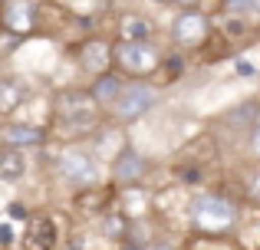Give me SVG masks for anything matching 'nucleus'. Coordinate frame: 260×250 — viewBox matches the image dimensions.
<instances>
[{"instance_id":"22","label":"nucleus","mask_w":260,"mask_h":250,"mask_svg":"<svg viewBox=\"0 0 260 250\" xmlns=\"http://www.w3.org/2000/svg\"><path fill=\"white\" fill-rule=\"evenodd\" d=\"M10 244H13V227H10V224H4V247L10 250Z\"/></svg>"},{"instance_id":"14","label":"nucleus","mask_w":260,"mask_h":250,"mask_svg":"<svg viewBox=\"0 0 260 250\" xmlns=\"http://www.w3.org/2000/svg\"><path fill=\"white\" fill-rule=\"evenodd\" d=\"M20 178H26V155L20 148H4V155H0V181L17 185Z\"/></svg>"},{"instance_id":"7","label":"nucleus","mask_w":260,"mask_h":250,"mask_svg":"<svg viewBox=\"0 0 260 250\" xmlns=\"http://www.w3.org/2000/svg\"><path fill=\"white\" fill-rule=\"evenodd\" d=\"M148 168H152V161H148L145 155L132 145V141H125L122 152L112 155L109 178H112V185H119V188H139L142 181L148 178Z\"/></svg>"},{"instance_id":"20","label":"nucleus","mask_w":260,"mask_h":250,"mask_svg":"<svg viewBox=\"0 0 260 250\" xmlns=\"http://www.w3.org/2000/svg\"><path fill=\"white\" fill-rule=\"evenodd\" d=\"M237 69H241V76H254V66L247 59H237Z\"/></svg>"},{"instance_id":"16","label":"nucleus","mask_w":260,"mask_h":250,"mask_svg":"<svg viewBox=\"0 0 260 250\" xmlns=\"http://www.w3.org/2000/svg\"><path fill=\"white\" fill-rule=\"evenodd\" d=\"M224 122L234 125V128H254L260 122V105L257 102H241V105H231L228 112H224Z\"/></svg>"},{"instance_id":"4","label":"nucleus","mask_w":260,"mask_h":250,"mask_svg":"<svg viewBox=\"0 0 260 250\" xmlns=\"http://www.w3.org/2000/svg\"><path fill=\"white\" fill-rule=\"evenodd\" d=\"M99 174H102L99 171V158H95L86 145H79V141L66 145L63 152L56 155V178L63 181V185L76 188V191H86V188L102 185Z\"/></svg>"},{"instance_id":"17","label":"nucleus","mask_w":260,"mask_h":250,"mask_svg":"<svg viewBox=\"0 0 260 250\" xmlns=\"http://www.w3.org/2000/svg\"><path fill=\"white\" fill-rule=\"evenodd\" d=\"M221 10L231 17H254L260 13V0H221Z\"/></svg>"},{"instance_id":"13","label":"nucleus","mask_w":260,"mask_h":250,"mask_svg":"<svg viewBox=\"0 0 260 250\" xmlns=\"http://www.w3.org/2000/svg\"><path fill=\"white\" fill-rule=\"evenodd\" d=\"M26 96H30V86L13 73H4V79H0V116L13 119V112L26 102Z\"/></svg>"},{"instance_id":"5","label":"nucleus","mask_w":260,"mask_h":250,"mask_svg":"<svg viewBox=\"0 0 260 250\" xmlns=\"http://www.w3.org/2000/svg\"><path fill=\"white\" fill-rule=\"evenodd\" d=\"M158 99H161V89L152 79H128L122 99L109 109V116L122 125H132V122H139V119H145L148 112L158 105Z\"/></svg>"},{"instance_id":"15","label":"nucleus","mask_w":260,"mask_h":250,"mask_svg":"<svg viewBox=\"0 0 260 250\" xmlns=\"http://www.w3.org/2000/svg\"><path fill=\"white\" fill-rule=\"evenodd\" d=\"M152 37H155V26L142 13H125L119 20V40H152Z\"/></svg>"},{"instance_id":"24","label":"nucleus","mask_w":260,"mask_h":250,"mask_svg":"<svg viewBox=\"0 0 260 250\" xmlns=\"http://www.w3.org/2000/svg\"><path fill=\"white\" fill-rule=\"evenodd\" d=\"M152 4H158V7H165V4H172V0H152Z\"/></svg>"},{"instance_id":"23","label":"nucleus","mask_w":260,"mask_h":250,"mask_svg":"<svg viewBox=\"0 0 260 250\" xmlns=\"http://www.w3.org/2000/svg\"><path fill=\"white\" fill-rule=\"evenodd\" d=\"M148 250H178V247H172V244H165V240H155Z\"/></svg>"},{"instance_id":"2","label":"nucleus","mask_w":260,"mask_h":250,"mask_svg":"<svg viewBox=\"0 0 260 250\" xmlns=\"http://www.w3.org/2000/svg\"><path fill=\"white\" fill-rule=\"evenodd\" d=\"M237 221H241V207L237 201H231L221 191H201L191 201V227L198 234H211V237H221V234L234 231Z\"/></svg>"},{"instance_id":"9","label":"nucleus","mask_w":260,"mask_h":250,"mask_svg":"<svg viewBox=\"0 0 260 250\" xmlns=\"http://www.w3.org/2000/svg\"><path fill=\"white\" fill-rule=\"evenodd\" d=\"M76 66L86 73L89 79H95V76H102V73L115 69V43H109V40H102V37L79 40V46H76Z\"/></svg>"},{"instance_id":"19","label":"nucleus","mask_w":260,"mask_h":250,"mask_svg":"<svg viewBox=\"0 0 260 250\" xmlns=\"http://www.w3.org/2000/svg\"><path fill=\"white\" fill-rule=\"evenodd\" d=\"M178 10H201V0H172Z\"/></svg>"},{"instance_id":"8","label":"nucleus","mask_w":260,"mask_h":250,"mask_svg":"<svg viewBox=\"0 0 260 250\" xmlns=\"http://www.w3.org/2000/svg\"><path fill=\"white\" fill-rule=\"evenodd\" d=\"M0 26L4 33L26 40L40 30V7L37 0H4L0 4Z\"/></svg>"},{"instance_id":"10","label":"nucleus","mask_w":260,"mask_h":250,"mask_svg":"<svg viewBox=\"0 0 260 250\" xmlns=\"http://www.w3.org/2000/svg\"><path fill=\"white\" fill-rule=\"evenodd\" d=\"M0 141L4 148H20V152H30V148H43L50 141V132L37 122H17V119H7L0 128Z\"/></svg>"},{"instance_id":"3","label":"nucleus","mask_w":260,"mask_h":250,"mask_svg":"<svg viewBox=\"0 0 260 250\" xmlns=\"http://www.w3.org/2000/svg\"><path fill=\"white\" fill-rule=\"evenodd\" d=\"M165 66V53L155 40H115V69L125 79H152Z\"/></svg>"},{"instance_id":"1","label":"nucleus","mask_w":260,"mask_h":250,"mask_svg":"<svg viewBox=\"0 0 260 250\" xmlns=\"http://www.w3.org/2000/svg\"><path fill=\"white\" fill-rule=\"evenodd\" d=\"M102 105L89 96V89H66L53 99L50 116L53 125L63 138H86V135H95L102 125Z\"/></svg>"},{"instance_id":"18","label":"nucleus","mask_w":260,"mask_h":250,"mask_svg":"<svg viewBox=\"0 0 260 250\" xmlns=\"http://www.w3.org/2000/svg\"><path fill=\"white\" fill-rule=\"evenodd\" d=\"M247 152H250V158L260 161V122L247 132Z\"/></svg>"},{"instance_id":"25","label":"nucleus","mask_w":260,"mask_h":250,"mask_svg":"<svg viewBox=\"0 0 260 250\" xmlns=\"http://www.w3.org/2000/svg\"><path fill=\"white\" fill-rule=\"evenodd\" d=\"M0 4H4V0H0Z\"/></svg>"},{"instance_id":"11","label":"nucleus","mask_w":260,"mask_h":250,"mask_svg":"<svg viewBox=\"0 0 260 250\" xmlns=\"http://www.w3.org/2000/svg\"><path fill=\"white\" fill-rule=\"evenodd\" d=\"M56 240L59 231L50 214H30L23 221V250H53Z\"/></svg>"},{"instance_id":"6","label":"nucleus","mask_w":260,"mask_h":250,"mask_svg":"<svg viewBox=\"0 0 260 250\" xmlns=\"http://www.w3.org/2000/svg\"><path fill=\"white\" fill-rule=\"evenodd\" d=\"M168 37L178 50H201L211 40V17L201 10H178V17L168 26Z\"/></svg>"},{"instance_id":"21","label":"nucleus","mask_w":260,"mask_h":250,"mask_svg":"<svg viewBox=\"0 0 260 250\" xmlns=\"http://www.w3.org/2000/svg\"><path fill=\"white\" fill-rule=\"evenodd\" d=\"M119 250H148L145 244H139V240H122V247Z\"/></svg>"},{"instance_id":"12","label":"nucleus","mask_w":260,"mask_h":250,"mask_svg":"<svg viewBox=\"0 0 260 250\" xmlns=\"http://www.w3.org/2000/svg\"><path fill=\"white\" fill-rule=\"evenodd\" d=\"M125 86H128V79L122 76L119 69H109V73H102V76H95L92 83H89V96H92L95 102H99L102 109L109 112V109H112V105L122 99Z\"/></svg>"}]
</instances>
